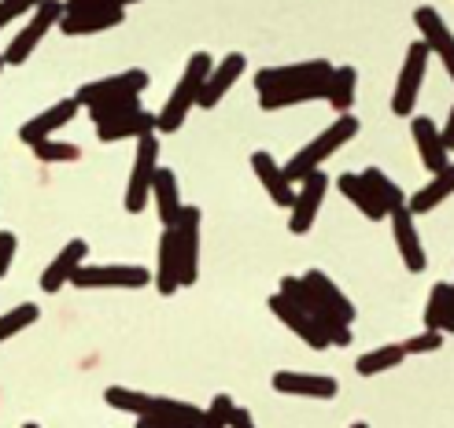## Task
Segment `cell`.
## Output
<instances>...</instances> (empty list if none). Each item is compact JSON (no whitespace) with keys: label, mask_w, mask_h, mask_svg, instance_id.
I'll return each mask as SVG.
<instances>
[{"label":"cell","mask_w":454,"mask_h":428,"mask_svg":"<svg viewBox=\"0 0 454 428\" xmlns=\"http://www.w3.org/2000/svg\"><path fill=\"white\" fill-rule=\"evenodd\" d=\"M411 133H414V144H418V155L428 174H440L443 167H450V152L443 148V137H440V126L425 115H411Z\"/></svg>","instance_id":"obj_19"},{"label":"cell","mask_w":454,"mask_h":428,"mask_svg":"<svg viewBox=\"0 0 454 428\" xmlns=\"http://www.w3.org/2000/svg\"><path fill=\"white\" fill-rule=\"evenodd\" d=\"M333 78L329 59H310V63H288V66H266L255 74V93L262 111H281L310 100H325V89Z\"/></svg>","instance_id":"obj_2"},{"label":"cell","mask_w":454,"mask_h":428,"mask_svg":"<svg viewBox=\"0 0 454 428\" xmlns=\"http://www.w3.org/2000/svg\"><path fill=\"white\" fill-rule=\"evenodd\" d=\"M211 66H215V59L207 52H192L189 56L185 74H181V82L174 85V93L163 104V111L155 115V133H177L181 126H185L189 111L200 100V89H203V82H207V74H211Z\"/></svg>","instance_id":"obj_4"},{"label":"cell","mask_w":454,"mask_h":428,"mask_svg":"<svg viewBox=\"0 0 454 428\" xmlns=\"http://www.w3.org/2000/svg\"><path fill=\"white\" fill-rule=\"evenodd\" d=\"M15 233H0V277L8 274V266H12V259H15Z\"/></svg>","instance_id":"obj_38"},{"label":"cell","mask_w":454,"mask_h":428,"mask_svg":"<svg viewBox=\"0 0 454 428\" xmlns=\"http://www.w3.org/2000/svg\"><path fill=\"white\" fill-rule=\"evenodd\" d=\"M362 177H366V185H370V192L377 196V204L384 207V214H392V211L406 207V192H403L384 170L370 167V170H362Z\"/></svg>","instance_id":"obj_29"},{"label":"cell","mask_w":454,"mask_h":428,"mask_svg":"<svg viewBox=\"0 0 454 428\" xmlns=\"http://www.w3.org/2000/svg\"><path fill=\"white\" fill-rule=\"evenodd\" d=\"M351 428H370V424H366V421H355V424H351Z\"/></svg>","instance_id":"obj_44"},{"label":"cell","mask_w":454,"mask_h":428,"mask_svg":"<svg viewBox=\"0 0 454 428\" xmlns=\"http://www.w3.org/2000/svg\"><path fill=\"white\" fill-rule=\"evenodd\" d=\"M37 4H41V0H0V30H4L12 19H19V15L34 12Z\"/></svg>","instance_id":"obj_37"},{"label":"cell","mask_w":454,"mask_h":428,"mask_svg":"<svg viewBox=\"0 0 454 428\" xmlns=\"http://www.w3.org/2000/svg\"><path fill=\"white\" fill-rule=\"evenodd\" d=\"M355 89H358V71L355 66H333V78L325 89V100L336 115H348L351 104H355Z\"/></svg>","instance_id":"obj_27"},{"label":"cell","mask_w":454,"mask_h":428,"mask_svg":"<svg viewBox=\"0 0 454 428\" xmlns=\"http://www.w3.org/2000/svg\"><path fill=\"white\" fill-rule=\"evenodd\" d=\"M82 111V104L74 100V97H67V100H59V104H52L49 111H41V115H34L27 126L19 129V141L22 144H37V141H49L56 129H63L67 122H71L74 115Z\"/></svg>","instance_id":"obj_18"},{"label":"cell","mask_w":454,"mask_h":428,"mask_svg":"<svg viewBox=\"0 0 454 428\" xmlns=\"http://www.w3.org/2000/svg\"><path fill=\"white\" fill-rule=\"evenodd\" d=\"M200 207H181L174 225V247H177V281L181 288H192L200 277Z\"/></svg>","instance_id":"obj_10"},{"label":"cell","mask_w":454,"mask_h":428,"mask_svg":"<svg viewBox=\"0 0 454 428\" xmlns=\"http://www.w3.org/2000/svg\"><path fill=\"white\" fill-rule=\"evenodd\" d=\"M233 410H237V402L230 399V395H215L211 399V407L203 410V424L200 428H230V417H233Z\"/></svg>","instance_id":"obj_35"},{"label":"cell","mask_w":454,"mask_h":428,"mask_svg":"<svg viewBox=\"0 0 454 428\" xmlns=\"http://www.w3.org/2000/svg\"><path fill=\"white\" fill-rule=\"evenodd\" d=\"M85 4H104V8H129V4H137V0H85Z\"/></svg>","instance_id":"obj_42"},{"label":"cell","mask_w":454,"mask_h":428,"mask_svg":"<svg viewBox=\"0 0 454 428\" xmlns=\"http://www.w3.org/2000/svg\"><path fill=\"white\" fill-rule=\"evenodd\" d=\"M300 189H296V196H292V214H288V233L292 237H307L310 233V225H314V218H317V211H322V204H325V192H329V174L325 170H314V174H307L303 182H296Z\"/></svg>","instance_id":"obj_8"},{"label":"cell","mask_w":454,"mask_h":428,"mask_svg":"<svg viewBox=\"0 0 454 428\" xmlns=\"http://www.w3.org/2000/svg\"><path fill=\"white\" fill-rule=\"evenodd\" d=\"M137 428H189V424H181L174 417H163V414H145V417H137Z\"/></svg>","instance_id":"obj_39"},{"label":"cell","mask_w":454,"mask_h":428,"mask_svg":"<svg viewBox=\"0 0 454 428\" xmlns=\"http://www.w3.org/2000/svg\"><path fill=\"white\" fill-rule=\"evenodd\" d=\"M104 402L111 410H122V414H133V417H145V414H152V407H155V395H148V392H133V388H107L104 392Z\"/></svg>","instance_id":"obj_30"},{"label":"cell","mask_w":454,"mask_h":428,"mask_svg":"<svg viewBox=\"0 0 454 428\" xmlns=\"http://www.w3.org/2000/svg\"><path fill=\"white\" fill-rule=\"evenodd\" d=\"M447 196H454V163L443 167L440 174H433V182L421 185L414 196H406V211H411L414 218L418 214H428V211H436Z\"/></svg>","instance_id":"obj_23"},{"label":"cell","mask_w":454,"mask_h":428,"mask_svg":"<svg viewBox=\"0 0 454 428\" xmlns=\"http://www.w3.org/2000/svg\"><path fill=\"white\" fill-rule=\"evenodd\" d=\"M230 428H255V421H252V410L237 407V410H233V417H230Z\"/></svg>","instance_id":"obj_41"},{"label":"cell","mask_w":454,"mask_h":428,"mask_svg":"<svg viewBox=\"0 0 454 428\" xmlns=\"http://www.w3.org/2000/svg\"><path fill=\"white\" fill-rule=\"evenodd\" d=\"M440 137H443V148L454 152V104H450V111H447V122H443V129H440Z\"/></svg>","instance_id":"obj_40"},{"label":"cell","mask_w":454,"mask_h":428,"mask_svg":"<svg viewBox=\"0 0 454 428\" xmlns=\"http://www.w3.org/2000/svg\"><path fill=\"white\" fill-rule=\"evenodd\" d=\"M252 170H255V177L262 182V189H266V196L274 199L278 207H292V196H296V185L285 177V167L274 160L270 152H252Z\"/></svg>","instance_id":"obj_20"},{"label":"cell","mask_w":454,"mask_h":428,"mask_svg":"<svg viewBox=\"0 0 454 428\" xmlns=\"http://www.w3.org/2000/svg\"><path fill=\"white\" fill-rule=\"evenodd\" d=\"M85 255H89V244L85 240H71L67 247H59V255L44 266V274H41V292H59L63 284H71V274L85 262Z\"/></svg>","instance_id":"obj_21"},{"label":"cell","mask_w":454,"mask_h":428,"mask_svg":"<svg viewBox=\"0 0 454 428\" xmlns=\"http://www.w3.org/2000/svg\"><path fill=\"white\" fill-rule=\"evenodd\" d=\"M148 82H152V78H148L145 71L129 66V71H119V74H111V78H100V82L82 85L78 93H74V100H78L82 107H93V104L111 100V97H141L145 89H148Z\"/></svg>","instance_id":"obj_13"},{"label":"cell","mask_w":454,"mask_h":428,"mask_svg":"<svg viewBox=\"0 0 454 428\" xmlns=\"http://www.w3.org/2000/svg\"><path fill=\"white\" fill-rule=\"evenodd\" d=\"M428 59H433V52H428V44L418 37L411 49H406V59H403V71H399L395 93H392V115H399V119L414 115L421 85H425V74H428Z\"/></svg>","instance_id":"obj_6"},{"label":"cell","mask_w":454,"mask_h":428,"mask_svg":"<svg viewBox=\"0 0 454 428\" xmlns=\"http://www.w3.org/2000/svg\"><path fill=\"white\" fill-rule=\"evenodd\" d=\"M443 332H454V284H450V307H447V322H443Z\"/></svg>","instance_id":"obj_43"},{"label":"cell","mask_w":454,"mask_h":428,"mask_svg":"<svg viewBox=\"0 0 454 428\" xmlns=\"http://www.w3.org/2000/svg\"><path fill=\"white\" fill-rule=\"evenodd\" d=\"M37 318H41L37 303H19V307H12L8 314H0V344H4V340H12L15 332L30 329Z\"/></svg>","instance_id":"obj_32"},{"label":"cell","mask_w":454,"mask_h":428,"mask_svg":"<svg viewBox=\"0 0 454 428\" xmlns=\"http://www.w3.org/2000/svg\"><path fill=\"white\" fill-rule=\"evenodd\" d=\"M122 19H126V8H104V4H85V0H67L59 30H63V37H85V34L115 30V27H122Z\"/></svg>","instance_id":"obj_9"},{"label":"cell","mask_w":454,"mask_h":428,"mask_svg":"<svg viewBox=\"0 0 454 428\" xmlns=\"http://www.w3.org/2000/svg\"><path fill=\"white\" fill-rule=\"evenodd\" d=\"M152 196H155V214L159 222L174 230L177 218H181V192H177V174L167 170V167H155V177H152Z\"/></svg>","instance_id":"obj_22"},{"label":"cell","mask_w":454,"mask_h":428,"mask_svg":"<svg viewBox=\"0 0 454 428\" xmlns=\"http://www.w3.org/2000/svg\"><path fill=\"white\" fill-rule=\"evenodd\" d=\"M22 428H41V424H37V421H27V424H22Z\"/></svg>","instance_id":"obj_45"},{"label":"cell","mask_w":454,"mask_h":428,"mask_svg":"<svg viewBox=\"0 0 454 428\" xmlns=\"http://www.w3.org/2000/svg\"><path fill=\"white\" fill-rule=\"evenodd\" d=\"M414 27L421 30V41L428 44V52L440 56L443 71L454 82V34H450V27L443 22V15L436 8H418L414 12Z\"/></svg>","instance_id":"obj_14"},{"label":"cell","mask_w":454,"mask_h":428,"mask_svg":"<svg viewBox=\"0 0 454 428\" xmlns=\"http://www.w3.org/2000/svg\"><path fill=\"white\" fill-rule=\"evenodd\" d=\"M274 392H281V395H303V399H336L340 385H336V377H325V373L281 370V373H274Z\"/></svg>","instance_id":"obj_17"},{"label":"cell","mask_w":454,"mask_h":428,"mask_svg":"<svg viewBox=\"0 0 454 428\" xmlns=\"http://www.w3.org/2000/svg\"><path fill=\"white\" fill-rule=\"evenodd\" d=\"M85 111L97 126H104V122H115V119L129 115V111H141V97H111V100H100V104L85 107Z\"/></svg>","instance_id":"obj_31"},{"label":"cell","mask_w":454,"mask_h":428,"mask_svg":"<svg viewBox=\"0 0 454 428\" xmlns=\"http://www.w3.org/2000/svg\"><path fill=\"white\" fill-rule=\"evenodd\" d=\"M34 148V155L41 163H74L78 155H82V148L78 144H63V141H37V144H30Z\"/></svg>","instance_id":"obj_34"},{"label":"cell","mask_w":454,"mask_h":428,"mask_svg":"<svg viewBox=\"0 0 454 428\" xmlns=\"http://www.w3.org/2000/svg\"><path fill=\"white\" fill-rule=\"evenodd\" d=\"M336 189L344 192L370 222H384V218H388V214H384V207L377 204V196L370 192V185H366V177H362V174H340L336 177Z\"/></svg>","instance_id":"obj_26"},{"label":"cell","mask_w":454,"mask_h":428,"mask_svg":"<svg viewBox=\"0 0 454 428\" xmlns=\"http://www.w3.org/2000/svg\"><path fill=\"white\" fill-rule=\"evenodd\" d=\"M74 288H145L152 284V269L145 266H78L71 274Z\"/></svg>","instance_id":"obj_11"},{"label":"cell","mask_w":454,"mask_h":428,"mask_svg":"<svg viewBox=\"0 0 454 428\" xmlns=\"http://www.w3.org/2000/svg\"><path fill=\"white\" fill-rule=\"evenodd\" d=\"M270 303V310H274V318L288 329V332H296L300 340L307 344V347H314V351H325V347H333V340H329V332L317 325L310 314L300 307V303H292L288 296H281V292H274V296L266 300Z\"/></svg>","instance_id":"obj_12"},{"label":"cell","mask_w":454,"mask_h":428,"mask_svg":"<svg viewBox=\"0 0 454 428\" xmlns=\"http://www.w3.org/2000/svg\"><path fill=\"white\" fill-rule=\"evenodd\" d=\"M447 307H450V284H447V281H440V284H433V292H428V307H425V329L443 332V322H447Z\"/></svg>","instance_id":"obj_33"},{"label":"cell","mask_w":454,"mask_h":428,"mask_svg":"<svg viewBox=\"0 0 454 428\" xmlns=\"http://www.w3.org/2000/svg\"><path fill=\"white\" fill-rule=\"evenodd\" d=\"M145 133H155V115L141 107V111H129V115H122L115 122L97 126V141L115 144V141H126V137H145Z\"/></svg>","instance_id":"obj_24"},{"label":"cell","mask_w":454,"mask_h":428,"mask_svg":"<svg viewBox=\"0 0 454 428\" xmlns=\"http://www.w3.org/2000/svg\"><path fill=\"white\" fill-rule=\"evenodd\" d=\"M358 126H362V122L351 115V111H348V115H340L333 126H325V129L317 133V137H314L310 144H303V148H300V152L285 163V177H288L292 185H296V182H303L307 174L322 170V163L329 160V155H336V152L344 148L348 141H355V137H358Z\"/></svg>","instance_id":"obj_3"},{"label":"cell","mask_w":454,"mask_h":428,"mask_svg":"<svg viewBox=\"0 0 454 428\" xmlns=\"http://www.w3.org/2000/svg\"><path fill=\"white\" fill-rule=\"evenodd\" d=\"M403 362H406L403 344H384V347H373V351L362 354L355 362V373L358 377H377V373H388V370H395Z\"/></svg>","instance_id":"obj_28"},{"label":"cell","mask_w":454,"mask_h":428,"mask_svg":"<svg viewBox=\"0 0 454 428\" xmlns=\"http://www.w3.org/2000/svg\"><path fill=\"white\" fill-rule=\"evenodd\" d=\"M0 71H4V56H0Z\"/></svg>","instance_id":"obj_46"},{"label":"cell","mask_w":454,"mask_h":428,"mask_svg":"<svg viewBox=\"0 0 454 428\" xmlns=\"http://www.w3.org/2000/svg\"><path fill=\"white\" fill-rule=\"evenodd\" d=\"M63 12H67L63 0H41V4L34 8V19L8 41V49H4V66H22V63H27V59L34 56V49L44 41V34H49L52 27H59Z\"/></svg>","instance_id":"obj_5"},{"label":"cell","mask_w":454,"mask_h":428,"mask_svg":"<svg viewBox=\"0 0 454 428\" xmlns=\"http://www.w3.org/2000/svg\"><path fill=\"white\" fill-rule=\"evenodd\" d=\"M440 347H443V332H433V329H425V332L411 336V340L403 344L406 354H433V351H440Z\"/></svg>","instance_id":"obj_36"},{"label":"cell","mask_w":454,"mask_h":428,"mask_svg":"<svg viewBox=\"0 0 454 428\" xmlns=\"http://www.w3.org/2000/svg\"><path fill=\"white\" fill-rule=\"evenodd\" d=\"M159 160V137L155 133H145L137 137V160H133V170H129V185H126V214H141L152 199V177H155V163Z\"/></svg>","instance_id":"obj_7"},{"label":"cell","mask_w":454,"mask_h":428,"mask_svg":"<svg viewBox=\"0 0 454 428\" xmlns=\"http://www.w3.org/2000/svg\"><path fill=\"white\" fill-rule=\"evenodd\" d=\"M392 218V237L399 244V255H403V266L411 269V274H425L428 269V255H425V244H421V233H418V225H414V214L399 207L388 214Z\"/></svg>","instance_id":"obj_16"},{"label":"cell","mask_w":454,"mask_h":428,"mask_svg":"<svg viewBox=\"0 0 454 428\" xmlns=\"http://www.w3.org/2000/svg\"><path fill=\"white\" fill-rule=\"evenodd\" d=\"M244 66H247V59H244V52H230L222 63H215L211 66V74H207V82H203V89H200V100H196V107H218L222 100H225V93L240 82V74H244Z\"/></svg>","instance_id":"obj_15"},{"label":"cell","mask_w":454,"mask_h":428,"mask_svg":"<svg viewBox=\"0 0 454 428\" xmlns=\"http://www.w3.org/2000/svg\"><path fill=\"white\" fill-rule=\"evenodd\" d=\"M155 288L163 292V296H174L181 288L177 281V247H174V230H163L159 237V255H155V274H152Z\"/></svg>","instance_id":"obj_25"},{"label":"cell","mask_w":454,"mask_h":428,"mask_svg":"<svg viewBox=\"0 0 454 428\" xmlns=\"http://www.w3.org/2000/svg\"><path fill=\"white\" fill-rule=\"evenodd\" d=\"M281 296H288L292 303H300L310 318L329 332V340L336 347H348L351 336V322H355V303L333 284V277H325L322 269H307L303 277H281Z\"/></svg>","instance_id":"obj_1"}]
</instances>
